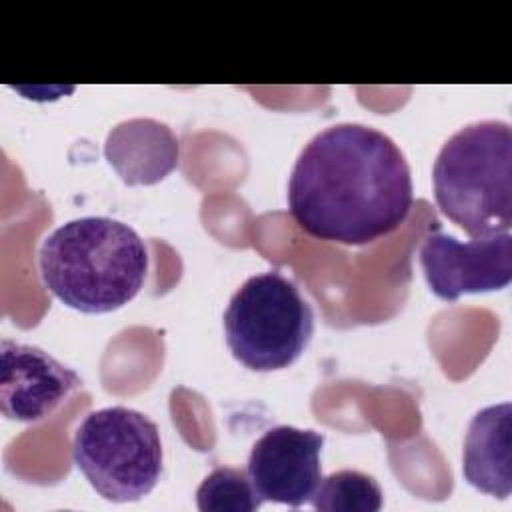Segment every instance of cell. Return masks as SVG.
Returning <instances> with one entry per match:
<instances>
[{
  "instance_id": "obj_11",
  "label": "cell",
  "mask_w": 512,
  "mask_h": 512,
  "mask_svg": "<svg viewBox=\"0 0 512 512\" xmlns=\"http://www.w3.org/2000/svg\"><path fill=\"white\" fill-rule=\"evenodd\" d=\"M310 504L322 512H376L382 508V488L370 474L338 470L320 480Z\"/></svg>"
},
{
  "instance_id": "obj_8",
  "label": "cell",
  "mask_w": 512,
  "mask_h": 512,
  "mask_svg": "<svg viewBox=\"0 0 512 512\" xmlns=\"http://www.w3.org/2000/svg\"><path fill=\"white\" fill-rule=\"evenodd\" d=\"M80 386L82 378L42 348L0 340V406L8 420L38 422Z\"/></svg>"
},
{
  "instance_id": "obj_9",
  "label": "cell",
  "mask_w": 512,
  "mask_h": 512,
  "mask_svg": "<svg viewBox=\"0 0 512 512\" xmlns=\"http://www.w3.org/2000/svg\"><path fill=\"white\" fill-rule=\"evenodd\" d=\"M512 404L502 402L478 410L464 438L462 474L476 490L508 498L512 492Z\"/></svg>"
},
{
  "instance_id": "obj_7",
  "label": "cell",
  "mask_w": 512,
  "mask_h": 512,
  "mask_svg": "<svg viewBox=\"0 0 512 512\" xmlns=\"http://www.w3.org/2000/svg\"><path fill=\"white\" fill-rule=\"evenodd\" d=\"M324 436L296 426L268 428L252 446L246 474L264 502L300 508L322 480Z\"/></svg>"
},
{
  "instance_id": "obj_4",
  "label": "cell",
  "mask_w": 512,
  "mask_h": 512,
  "mask_svg": "<svg viewBox=\"0 0 512 512\" xmlns=\"http://www.w3.org/2000/svg\"><path fill=\"white\" fill-rule=\"evenodd\" d=\"M232 356L256 372L282 370L306 350L314 314L298 286L276 270L250 276L224 312Z\"/></svg>"
},
{
  "instance_id": "obj_10",
  "label": "cell",
  "mask_w": 512,
  "mask_h": 512,
  "mask_svg": "<svg viewBox=\"0 0 512 512\" xmlns=\"http://www.w3.org/2000/svg\"><path fill=\"white\" fill-rule=\"evenodd\" d=\"M104 152L126 184H154L178 164L176 136L150 118L118 124L108 134Z\"/></svg>"
},
{
  "instance_id": "obj_1",
  "label": "cell",
  "mask_w": 512,
  "mask_h": 512,
  "mask_svg": "<svg viewBox=\"0 0 512 512\" xmlns=\"http://www.w3.org/2000/svg\"><path fill=\"white\" fill-rule=\"evenodd\" d=\"M412 174L384 132L342 122L320 130L298 154L288 210L310 236L364 246L392 234L412 208Z\"/></svg>"
},
{
  "instance_id": "obj_5",
  "label": "cell",
  "mask_w": 512,
  "mask_h": 512,
  "mask_svg": "<svg viewBox=\"0 0 512 512\" xmlns=\"http://www.w3.org/2000/svg\"><path fill=\"white\" fill-rule=\"evenodd\" d=\"M72 458L102 498L136 502L150 494L162 476L160 430L134 408H100L76 428Z\"/></svg>"
},
{
  "instance_id": "obj_2",
  "label": "cell",
  "mask_w": 512,
  "mask_h": 512,
  "mask_svg": "<svg viewBox=\"0 0 512 512\" xmlns=\"http://www.w3.org/2000/svg\"><path fill=\"white\" fill-rule=\"evenodd\" d=\"M44 286L84 314L122 308L140 292L148 272L144 240L128 224L84 216L58 226L38 252Z\"/></svg>"
},
{
  "instance_id": "obj_3",
  "label": "cell",
  "mask_w": 512,
  "mask_h": 512,
  "mask_svg": "<svg viewBox=\"0 0 512 512\" xmlns=\"http://www.w3.org/2000/svg\"><path fill=\"white\" fill-rule=\"evenodd\" d=\"M440 212L470 238H488L512 226V128L482 120L454 132L432 168Z\"/></svg>"
},
{
  "instance_id": "obj_12",
  "label": "cell",
  "mask_w": 512,
  "mask_h": 512,
  "mask_svg": "<svg viewBox=\"0 0 512 512\" xmlns=\"http://www.w3.org/2000/svg\"><path fill=\"white\" fill-rule=\"evenodd\" d=\"M262 504L246 470L232 466L214 468L196 490V506L202 512H252Z\"/></svg>"
},
{
  "instance_id": "obj_6",
  "label": "cell",
  "mask_w": 512,
  "mask_h": 512,
  "mask_svg": "<svg viewBox=\"0 0 512 512\" xmlns=\"http://www.w3.org/2000/svg\"><path fill=\"white\" fill-rule=\"evenodd\" d=\"M420 264L430 290L446 302L502 290L512 280V236L502 232L462 242L432 232L420 246Z\"/></svg>"
}]
</instances>
